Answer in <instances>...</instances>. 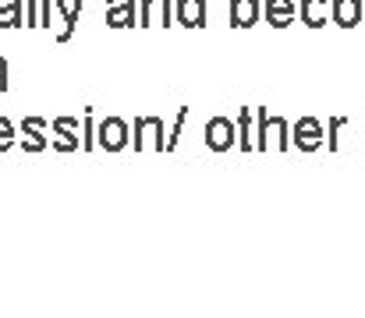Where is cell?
<instances>
[{
	"instance_id": "obj_1",
	"label": "cell",
	"mask_w": 365,
	"mask_h": 318,
	"mask_svg": "<svg viewBox=\"0 0 365 318\" xmlns=\"http://www.w3.org/2000/svg\"><path fill=\"white\" fill-rule=\"evenodd\" d=\"M206 149L210 152H231L238 149V127L231 117H210L206 120Z\"/></svg>"
},
{
	"instance_id": "obj_2",
	"label": "cell",
	"mask_w": 365,
	"mask_h": 318,
	"mask_svg": "<svg viewBox=\"0 0 365 318\" xmlns=\"http://www.w3.org/2000/svg\"><path fill=\"white\" fill-rule=\"evenodd\" d=\"M291 145L298 152H319L323 149V120L319 117H298L291 124Z\"/></svg>"
},
{
	"instance_id": "obj_3",
	"label": "cell",
	"mask_w": 365,
	"mask_h": 318,
	"mask_svg": "<svg viewBox=\"0 0 365 318\" xmlns=\"http://www.w3.org/2000/svg\"><path fill=\"white\" fill-rule=\"evenodd\" d=\"M149 134H153V149L163 152V117H138L135 120V149H149Z\"/></svg>"
},
{
	"instance_id": "obj_4",
	"label": "cell",
	"mask_w": 365,
	"mask_h": 318,
	"mask_svg": "<svg viewBox=\"0 0 365 318\" xmlns=\"http://www.w3.org/2000/svg\"><path fill=\"white\" fill-rule=\"evenodd\" d=\"M142 11H138V25L142 28H149V25H170L174 21V0H142L138 4Z\"/></svg>"
},
{
	"instance_id": "obj_5",
	"label": "cell",
	"mask_w": 365,
	"mask_h": 318,
	"mask_svg": "<svg viewBox=\"0 0 365 318\" xmlns=\"http://www.w3.org/2000/svg\"><path fill=\"white\" fill-rule=\"evenodd\" d=\"M330 14H334V25L341 28H355L365 21L362 0H330Z\"/></svg>"
},
{
	"instance_id": "obj_6",
	"label": "cell",
	"mask_w": 365,
	"mask_h": 318,
	"mask_svg": "<svg viewBox=\"0 0 365 318\" xmlns=\"http://www.w3.org/2000/svg\"><path fill=\"white\" fill-rule=\"evenodd\" d=\"M298 14L294 0H262V21H269L273 28H287Z\"/></svg>"
},
{
	"instance_id": "obj_7",
	"label": "cell",
	"mask_w": 365,
	"mask_h": 318,
	"mask_svg": "<svg viewBox=\"0 0 365 318\" xmlns=\"http://www.w3.org/2000/svg\"><path fill=\"white\" fill-rule=\"evenodd\" d=\"M174 21L185 28H206V0H178Z\"/></svg>"
},
{
	"instance_id": "obj_8",
	"label": "cell",
	"mask_w": 365,
	"mask_h": 318,
	"mask_svg": "<svg viewBox=\"0 0 365 318\" xmlns=\"http://www.w3.org/2000/svg\"><path fill=\"white\" fill-rule=\"evenodd\" d=\"M262 21V4L259 0H231V25L235 28H252Z\"/></svg>"
},
{
	"instance_id": "obj_9",
	"label": "cell",
	"mask_w": 365,
	"mask_h": 318,
	"mask_svg": "<svg viewBox=\"0 0 365 318\" xmlns=\"http://www.w3.org/2000/svg\"><path fill=\"white\" fill-rule=\"evenodd\" d=\"M298 14L309 28H323L330 21V0H302L298 4Z\"/></svg>"
},
{
	"instance_id": "obj_10",
	"label": "cell",
	"mask_w": 365,
	"mask_h": 318,
	"mask_svg": "<svg viewBox=\"0 0 365 318\" xmlns=\"http://www.w3.org/2000/svg\"><path fill=\"white\" fill-rule=\"evenodd\" d=\"M107 25L131 28L135 25V0H107Z\"/></svg>"
},
{
	"instance_id": "obj_11",
	"label": "cell",
	"mask_w": 365,
	"mask_h": 318,
	"mask_svg": "<svg viewBox=\"0 0 365 318\" xmlns=\"http://www.w3.org/2000/svg\"><path fill=\"white\" fill-rule=\"evenodd\" d=\"M100 142L107 145V149H124L128 145V124L118 120V117H110V120H103V127H100Z\"/></svg>"
},
{
	"instance_id": "obj_12",
	"label": "cell",
	"mask_w": 365,
	"mask_h": 318,
	"mask_svg": "<svg viewBox=\"0 0 365 318\" xmlns=\"http://www.w3.org/2000/svg\"><path fill=\"white\" fill-rule=\"evenodd\" d=\"M273 134H277V152H287L291 149V124L280 113L277 117L266 113V138H273Z\"/></svg>"
},
{
	"instance_id": "obj_13",
	"label": "cell",
	"mask_w": 365,
	"mask_h": 318,
	"mask_svg": "<svg viewBox=\"0 0 365 318\" xmlns=\"http://www.w3.org/2000/svg\"><path fill=\"white\" fill-rule=\"evenodd\" d=\"M235 127H238V149L242 152H255V142H252V110L248 106H238Z\"/></svg>"
},
{
	"instance_id": "obj_14",
	"label": "cell",
	"mask_w": 365,
	"mask_h": 318,
	"mask_svg": "<svg viewBox=\"0 0 365 318\" xmlns=\"http://www.w3.org/2000/svg\"><path fill=\"white\" fill-rule=\"evenodd\" d=\"M351 124V117H330V124L323 127V145L330 152H341V131Z\"/></svg>"
},
{
	"instance_id": "obj_15",
	"label": "cell",
	"mask_w": 365,
	"mask_h": 318,
	"mask_svg": "<svg viewBox=\"0 0 365 318\" xmlns=\"http://www.w3.org/2000/svg\"><path fill=\"white\" fill-rule=\"evenodd\" d=\"M21 25V0H0V28Z\"/></svg>"
},
{
	"instance_id": "obj_16",
	"label": "cell",
	"mask_w": 365,
	"mask_h": 318,
	"mask_svg": "<svg viewBox=\"0 0 365 318\" xmlns=\"http://www.w3.org/2000/svg\"><path fill=\"white\" fill-rule=\"evenodd\" d=\"M185 120H188V106H181V110H178V120H174V127H170V134H167V142H163V145H167L163 152H174V149H178V138H181Z\"/></svg>"
},
{
	"instance_id": "obj_17",
	"label": "cell",
	"mask_w": 365,
	"mask_h": 318,
	"mask_svg": "<svg viewBox=\"0 0 365 318\" xmlns=\"http://www.w3.org/2000/svg\"><path fill=\"white\" fill-rule=\"evenodd\" d=\"M7 134H11V124H7V120H0V149L7 145Z\"/></svg>"
},
{
	"instance_id": "obj_18",
	"label": "cell",
	"mask_w": 365,
	"mask_h": 318,
	"mask_svg": "<svg viewBox=\"0 0 365 318\" xmlns=\"http://www.w3.org/2000/svg\"><path fill=\"white\" fill-rule=\"evenodd\" d=\"M29 25H39V18H36V0H29Z\"/></svg>"
}]
</instances>
